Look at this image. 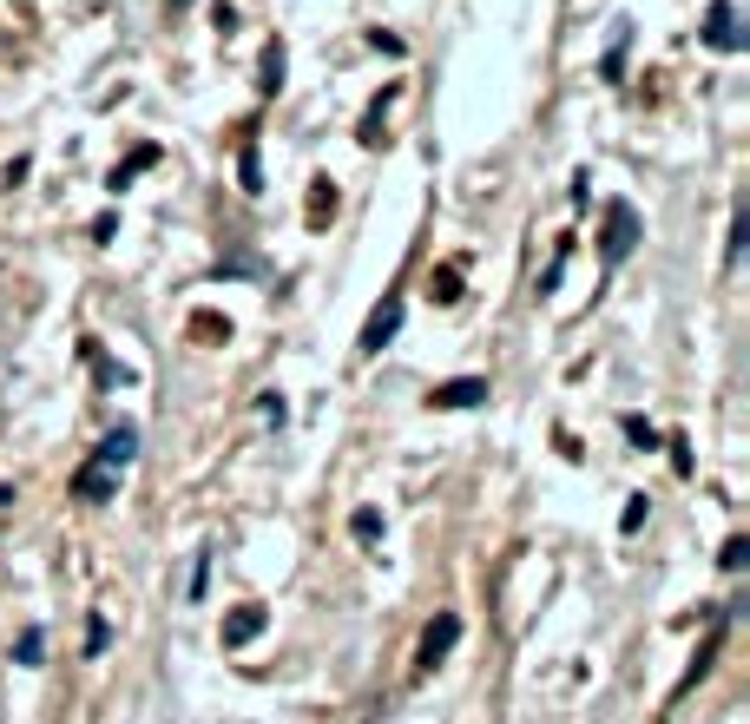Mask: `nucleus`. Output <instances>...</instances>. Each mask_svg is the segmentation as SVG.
Masks as SVG:
<instances>
[{
    "label": "nucleus",
    "instance_id": "nucleus-8",
    "mask_svg": "<svg viewBox=\"0 0 750 724\" xmlns=\"http://www.w3.org/2000/svg\"><path fill=\"white\" fill-rule=\"evenodd\" d=\"M73 494H79V501H112V494H119V474H106V468H79V474H73Z\"/></svg>",
    "mask_w": 750,
    "mask_h": 724
},
{
    "label": "nucleus",
    "instance_id": "nucleus-11",
    "mask_svg": "<svg viewBox=\"0 0 750 724\" xmlns=\"http://www.w3.org/2000/svg\"><path fill=\"white\" fill-rule=\"evenodd\" d=\"M744 244H750V218H744V205L731 211V244H724V264H737L744 257Z\"/></svg>",
    "mask_w": 750,
    "mask_h": 724
},
{
    "label": "nucleus",
    "instance_id": "nucleus-2",
    "mask_svg": "<svg viewBox=\"0 0 750 724\" xmlns=\"http://www.w3.org/2000/svg\"><path fill=\"white\" fill-rule=\"evenodd\" d=\"M402 316H408L402 297H382V310L362 323V343H356V349H362V356H382V349L395 343V330H402Z\"/></svg>",
    "mask_w": 750,
    "mask_h": 724
},
{
    "label": "nucleus",
    "instance_id": "nucleus-23",
    "mask_svg": "<svg viewBox=\"0 0 750 724\" xmlns=\"http://www.w3.org/2000/svg\"><path fill=\"white\" fill-rule=\"evenodd\" d=\"M172 7H185V0H172Z\"/></svg>",
    "mask_w": 750,
    "mask_h": 724
},
{
    "label": "nucleus",
    "instance_id": "nucleus-17",
    "mask_svg": "<svg viewBox=\"0 0 750 724\" xmlns=\"http://www.w3.org/2000/svg\"><path fill=\"white\" fill-rule=\"evenodd\" d=\"M645 514H652V501H645V494H632V501H625V514H619V527H625V534H639Z\"/></svg>",
    "mask_w": 750,
    "mask_h": 724
},
{
    "label": "nucleus",
    "instance_id": "nucleus-7",
    "mask_svg": "<svg viewBox=\"0 0 750 724\" xmlns=\"http://www.w3.org/2000/svg\"><path fill=\"white\" fill-rule=\"evenodd\" d=\"M428 402H435V409H474V402H487V382L481 376H454V382H441Z\"/></svg>",
    "mask_w": 750,
    "mask_h": 724
},
{
    "label": "nucleus",
    "instance_id": "nucleus-19",
    "mask_svg": "<svg viewBox=\"0 0 750 724\" xmlns=\"http://www.w3.org/2000/svg\"><path fill=\"white\" fill-rule=\"evenodd\" d=\"M323 211H336V185L316 178V205H310V224H323Z\"/></svg>",
    "mask_w": 750,
    "mask_h": 724
},
{
    "label": "nucleus",
    "instance_id": "nucleus-15",
    "mask_svg": "<svg viewBox=\"0 0 750 724\" xmlns=\"http://www.w3.org/2000/svg\"><path fill=\"white\" fill-rule=\"evenodd\" d=\"M435 303H461V270H454V264L435 270Z\"/></svg>",
    "mask_w": 750,
    "mask_h": 724
},
{
    "label": "nucleus",
    "instance_id": "nucleus-14",
    "mask_svg": "<svg viewBox=\"0 0 750 724\" xmlns=\"http://www.w3.org/2000/svg\"><path fill=\"white\" fill-rule=\"evenodd\" d=\"M744 560H750V540L731 534V540H724V553H718V567H724V573H744Z\"/></svg>",
    "mask_w": 750,
    "mask_h": 724
},
{
    "label": "nucleus",
    "instance_id": "nucleus-20",
    "mask_svg": "<svg viewBox=\"0 0 750 724\" xmlns=\"http://www.w3.org/2000/svg\"><path fill=\"white\" fill-rule=\"evenodd\" d=\"M625 40H632V27H619V40H612V53H606V79H619V73H625Z\"/></svg>",
    "mask_w": 750,
    "mask_h": 724
},
{
    "label": "nucleus",
    "instance_id": "nucleus-4",
    "mask_svg": "<svg viewBox=\"0 0 750 724\" xmlns=\"http://www.w3.org/2000/svg\"><path fill=\"white\" fill-rule=\"evenodd\" d=\"M132 455H139V428H112V435L99 441L93 468H106V474H125V468H132Z\"/></svg>",
    "mask_w": 750,
    "mask_h": 724
},
{
    "label": "nucleus",
    "instance_id": "nucleus-21",
    "mask_svg": "<svg viewBox=\"0 0 750 724\" xmlns=\"http://www.w3.org/2000/svg\"><path fill=\"white\" fill-rule=\"evenodd\" d=\"M112 646V626H106V619H93V626H86V652H93V659H99V652H106Z\"/></svg>",
    "mask_w": 750,
    "mask_h": 724
},
{
    "label": "nucleus",
    "instance_id": "nucleus-12",
    "mask_svg": "<svg viewBox=\"0 0 750 724\" xmlns=\"http://www.w3.org/2000/svg\"><path fill=\"white\" fill-rule=\"evenodd\" d=\"M237 178H244V191H264V165H257V145H244V152H237Z\"/></svg>",
    "mask_w": 750,
    "mask_h": 724
},
{
    "label": "nucleus",
    "instance_id": "nucleus-1",
    "mask_svg": "<svg viewBox=\"0 0 750 724\" xmlns=\"http://www.w3.org/2000/svg\"><path fill=\"white\" fill-rule=\"evenodd\" d=\"M632 244H639V211L619 198V205H606V237H599V251H606V264H625Z\"/></svg>",
    "mask_w": 750,
    "mask_h": 724
},
{
    "label": "nucleus",
    "instance_id": "nucleus-10",
    "mask_svg": "<svg viewBox=\"0 0 750 724\" xmlns=\"http://www.w3.org/2000/svg\"><path fill=\"white\" fill-rule=\"evenodd\" d=\"M349 534H356L362 547H375V540H382V514H375V507H356V514H349Z\"/></svg>",
    "mask_w": 750,
    "mask_h": 724
},
{
    "label": "nucleus",
    "instance_id": "nucleus-22",
    "mask_svg": "<svg viewBox=\"0 0 750 724\" xmlns=\"http://www.w3.org/2000/svg\"><path fill=\"white\" fill-rule=\"evenodd\" d=\"M257 409H264V422H283V415H290V409H283V395H277V389H270V395H257Z\"/></svg>",
    "mask_w": 750,
    "mask_h": 724
},
{
    "label": "nucleus",
    "instance_id": "nucleus-3",
    "mask_svg": "<svg viewBox=\"0 0 750 724\" xmlns=\"http://www.w3.org/2000/svg\"><path fill=\"white\" fill-rule=\"evenodd\" d=\"M454 639H461V619H454V613H441L435 626L422 632V646H415V672H435V665L454 652Z\"/></svg>",
    "mask_w": 750,
    "mask_h": 724
},
{
    "label": "nucleus",
    "instance_id": "nucleus-5",
    "mask_svg": "<svg viewBox=\"0 0 750 724\" xmlns=\"http://www.w3.org/2000/svg\"><path fill=\"white\" fill-rule=\"evenodd\" d=\"M264 626H270V613H264V606H237V613L224 619V652L250 646V639H264Z\"/></svg>",
    "mask_w": 750,
    "mask_h": 724
},
{
    "label": "nucleus",
    "instance_id": "nucleus-16",
    "mask_svg": "<svg viewBox=\"0 0 750 724\" xmlns=\"http://www.w3.org/2000/svg\"><path fill=\"white\" fill-rule=\"evenodd\" d=\"M257 93H283V47H264V86Z\"/></svg>",
    "mask_w": 750,
    "mask_h": 724
},
{
    "label": "nucleus",
    "instance_id": "nucleus-13",
    "mask_svg": "<svg viewBox=\"0 0 750 724\" xmlns=\"http://www.w3.org/2000/svg\"><path fill=\"white\" fill-rule=\"evenodd\" d=\"M40 652H47V632L27 626V632H20V646H14V659H20V665H40Z\"/></svg>",
    "mask_w": 750,
    "mask_h": 724
},
{
    "label": "nucleus",
    "instance_id": "nucleus-9",
    "mask_svg": "<svg viewBox=\"0 0 750 724\" xmlns=\"http://www.w3.org/2000/svg\"><path fill=\"white\" fill-rule=\"evenodd\" d=\"M145 165H158V145H139V152L125 158L119 172H112V191H125V185H132V178H139V172H145Z\"/></svg>",
    "mask_w": 750,
    "mask_h": 724
},
{
    "label": "nucleus",
    "instance_id": "nucleus-6",
    "mask_svg": "<svg viewBox=\"0 0 750 724\" xmlns=\"http://www.w3.org/2000/svg\"><path fill=\"white\" fill-rule=\"evenodd\" d=\"M704 47H718V53H737V47H744V33H737L731 0H718V7H711V20H704Z\"/></svg>",
    "mask_w": 750,
    "mask_h": 724
},
{
    "label": "nucleus",
    "instance_id": "nucleus-18",
    "mask_svg": "<svg viewBox=\"0 0 750 724\" xmlns=\"http://www.w3.org/2000/svg\"><path fill=\"white\" fill-rule=\"evenodd\" d=\"M625 435L639 441V448H658V428L645 422V415H625Z\"/></svg>",
    "mask_w": 750,
    "mask_h": 724
}]
</instances>
